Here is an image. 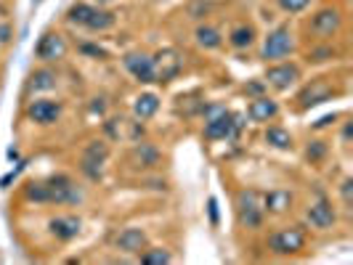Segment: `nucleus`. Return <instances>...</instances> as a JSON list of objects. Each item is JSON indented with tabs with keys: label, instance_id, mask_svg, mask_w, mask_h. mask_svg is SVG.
<instances>
[{
	"label": "nucleus",
	"instance_id": "f257e3e1",
	"mask_svg": "<svg viewBox=\"0 0 353 265\" xmlns=\"http://www.w3.org/2000/svg\"><path fill=\"white\" fill-rule=\"evenodd\" d=\"M242 117L231 114L226 106H205V138L208 141H226L242 130Z\"/></svg>",
	"mask_w": 353,
	"mask_h": 265
},
{
	"label": "nucleus",
	"instance_id": "f03ea898",
	"mask_svg": "<svg viewBox=\"0 0 353 265\" xmlns=\"http://www.w3.org/2000/svg\"><path fill=\"white\" fill-rule=\"evenodd\" d=\"M305 242H308V236H305L303 226H287L268 236V249L279 257H290V255H301L305 249Z\"/></svg>",
	"mask_w": 353,
	"mask_h": 265
},
{
	"label": "nucleus",
	"instance_id": "7ed1b4c3",
	"mask_svg": "<svg viewBox=\"0 0 353 265\" xmlns=\"http://www.w3.org/2000/svg\"><path fill=\"white\" fill-rule=\"evenodd\" d=\"M292 51H295V35H292L290 24H279L276 30H271L265 35L263 48H261V59L263 61H282Z\"/></svg>",
	"mask_w": 353,
	"mask_h": 265
},
{
	"label": "nucleus",
	"instance_id": "20e7f679",
	"mask_svg": "<svg viewBox=\"0 0 353 265\" xmlns=\"http://www.w3.org/2000/svg\"><path fill=\"white\" fill-rule=\"evenodd\" d=\"M236 212H239V223L250 231H258L263 226L265 218V207H263V194L255 191V189H248L242 191L239 199H236Z\"/></svg>",
	"mask_w": 353,
	"mask_h": 265
},
{
	"label": "nucleus",
	"instance_id": "39448f33",
	"mask_svg": "<svg viewBox=\"0 0 353 265\" xmlns=\"http://www.w3.org/2000/svg\"><path fill=\"white\" fill-rule=\"evenodd\" d=\"M46 189H48V204H80L83 202V191L64 173L46 178Z\"/></svg>",
	"mask_w": 353,
	"mask_h": 265
},
{
	"label": "nucleus",
	"instance_id": "423d86ee",
	"mask_svg": "<svg viewBox=\"0 0 353 265\" xmlns=\"http://www.w3.org/2000/svg\"><path fill=\"white\" fill-rule=\"evenodd\" d=\"M308 30H311V35H316L319 40H330V37H335L340 30H343V11L335 8V6H324V8H319L316 14L311 17L308 21Z\"/></svg>",
	"mask_w": 353,
	"mask_h": 265
},
{
	"label": "nucleus",
	"instance_id": "0eeeda50",
	"mask_svg": "<svg viewBox=\"0 0 353 265\" xmlns=\"http://www.w3.org/2000/svg\"><path fill=\"white\" fill-rule=\"evenodd\" d=\"M332 96H337V90H335V85L330 83V77H316V80H311V83L298 93V106H301V109H311V106H319V104H324V101H330Z\"/></svg>",
	"mask_w": 353,
	"mask_h": 265
},
{
	"label": "nucleus",
	"instance_id": "6e6552de",
	"mask_svg": "<svg viewBox=\"0 0 353 265\" xmlns=\"http://www.w3.org/2000/svg\"><path fill=\"white\" fill-rule=\"evenodd\" d=\"M123 64H125V70L130 72L139 83H143V85L157 83V74H154V59H152L149 53H141V51L125 53Z\"/></svg>",
	"mask_w": 353,
	"mask_h": 265
},
{
	"label": "nucleus",
	"instance_id": "1a4fd4ad",
	"mask_svg": "<svg viewBox=\"0 0 353 265\" xmlns=\"http://www.w3.org/2000/svg\"><path fill=\"white\" fill-rule=\"evenodd\" d=\"M301 80V67L292 61H279L265 70V83L274 90H290Z\"/></svg>",
	"mask_w": 353,
	"mask_h": 265
},
{
	"label": "nucleus",
	"instance_id": "9d476101",
	"mask_svg": "<svg viewBox=\"0 0 353 265\" xmlns=\"http://www.w3.org/2000/svg\"><path fill=\"white\" fill-rule=\"evenodd\" d=\"M305 220H308V226H311V229L330 231L337 223V212H335V207H332V202H330V199L319 196L316 202H311V204H308V210H305Z\"/></svg>",
	"mask_w": 353,
	"mask_h": 265
},
{
	"label": "nucleus",
	"instance_id": "9b49d317",
	"mask_svg": "<svg viewBox=\"0 0 353 265\" xmlns=\"http://www.w3.org/2000/svg\"><path fill=\"white\" fill-rule=\"evenodd\" d=\"M109 157V146L104 141H90L83 151V162H80V170L90 178V180H101V165Z\"/></svg>",
	"mask_w": 353,
	"mask_h": 265
},
{
	"label": "nucleus",
	"instance_id": "f8f14e48",
	"mask_svg": "<svg viewBox=\"0 0 353 265\" xmlns=\"http://www.w3.org/2000/svg\"><path fill=\"white\" fill-rule=\"evenodd\" d=\"M154 59V74H157V83H170V80H176L181 70H183V59L178 56V51L173 48H165V51H159L157 56H152Z\"/></svg>",
	"mask_w": 353,
	"mask_h": 265
},
{
	"label": "nucleus",
	"instance_id": "ddd939ff",
	"mask_svg": "<svg viewBox=\"0 0 353 265\" xmlns=\"http://www.w3.org/2000/svg\"><path fill=\"white\" fill-rule=\"evenodd\" d=\"M35 56L40 61H61L67 56V40L59 35V32H46V35L37 40Z\"/></svg>",
	"mask_w": 353,
	"mask_h": 265
},
{
	"label": "nucleus",
	"instance_id": "4468645a",
	"mask_svg": "<svg viewBox=\"0 0 353 265\" xmlns=\"http://www.w3.org/2000/svg\"><path fill=\"white\" fill-rule=\"evenodd\" d=\"M27 117L35 125H53L61 117V104H56L51 98H37L27 106Z\"/></svg>",
	"mask_w": 353,
	"mask_h": 265
},
{
	"label": "nucleus",
	"instance_id": "2eb2a0df",
	"mask_svg": "<svg viewBox=\"0 0 353 265\" xmlns=\"http://www.w3.org/2000/svg\"><path fill=\"white\" fill-rule=\"evenodd\" d=\"M48 229L59 242H72V239H77V233L83 229V220L77 215H59L48 223Z\"/></svg>",
	"mask_w": 353,
	"mask_h": 265
},
{
	"label": "nucleus",
	"instance_id": "dca6fc26",
	"mask_svg": "<svg viewBox=\"0 0 353 265\" xmlns=\"http://www.w3.org/2000/svg\"><path fill=\"white\" fill-rule=\"evenodd\" d=\"M276 114H279V104L268 96H255L248 106V117L252 123H271L276 120Z\"/></svg>",
	"mask_w": 353,
	"mask_h": 265
},
{
	"label": "nucleus",
	"instance_id": "f3484780",
	"mask_svg": "<svg viewBox=\"0 0 353 265\" xmlns=\"http://www.w3.org/2000/svg\"><path fill=\"white\" fill-rule=\"evenodd\" d=\"M114 247L125 255H139L146 249V233L141 229H123L114 236Z\"/></svg>",
	"mask_w": 353,
	"mask_h": 265
},
{
	"label": "nucleus",
	"instance_id": "a211bd4d",
	"mask_svg": "<svg viewBox=\"0 0 353 265\" xmlns=\"http://www.w3.org/2000/svg\"><path fill=\"white\" fill-rule=\"evenodd\" d=\"M292 191H287V189H274V191H268L263 194V207L265 212H271V215H284V212L292 207Z\"/></svg>",
	"mask_w": 353,
	"mask_h": 265
},
{
	"label": "nucleus",
	"instance_id": "6ab92c4d",
	"mask_svg": "<svg viewBox=\"0 0 353 265\" xmlns=\"http://www.w3.org/2000/svg\"><path fill=\"white\" fill-rule=\"evenodd\" d=\"M263 138L271 149H279V151H290L292 149V133L287 127H282V125H268Z\"/></svg>",
	"mask_w": 353,
	"mask_h": 265
},
{
	"label": "nucleus",
	"instance_id": "aec40b11",
	"mask_svg": "<svg viewBox=\"0 0 353 265\" xmlns=\"http://www.w3.org/2000/svg\"><path fill=\"white\" fill-rule=\"evenodd\" d=\"M159 109V98L154 93H141L136 101H133V114L139 120H152Z\"/></svg>",
	"mask_w": 353,
	"mask_h": 265
},
{
	"label": "nucleus",
	"instance_id": "412c9836",
	"mask_svg": "<svg viewBox=\"0 0 353 265\" xmlns=\"http://www.w3.org/2000/svg\"><path fill=\"white\" fill-rule=\"evenodd\" d=\"M196 43L205 48V51H215V48H221L223 45V37H221V32L215 30V27H210V24H199L196 27Z\"/></svg>",
	"mask_w": 353,
	"mask_h": 265
},
{
	"label": "nucleus",
	"instance_id": "4be33fe9",
	"mask_svg": "<svg viewBox=\"0 0 353 265\" xmlns=\"http://www.w3.org/2000/svg\"><path fill=\"white\" fill-rule=\"evenodd\" d=\"M255 37L258 35H255V27H252V24H236L229 32V43L234 48L242 51V48H250V45L255 43Z\"/></svg>",
	"mask_w": 353,
	"mask_h": 265
},
{
	"label": "nucleus",
	"instance_id": "5701e85b",
	"mask_svg": "<svg viewBox=\"0 0 353 265\" xmlns=\"http://www.w3.org/2000/svg\"><path fill=\"white\" fill-rule=\"evenodd\" d=\"M130 159L136 162V167H154L159 162V151L152 143H139V146L133 149Z\"/></svg>",
	"mask_w": 353,
	"mask_h": 265
},
{
	"label": "nucleus",
	"instance_id": "b1692460",
	"mask_svg": "<svg viewBox=\"0 0 353 265\" xmlns=\"http://www.w3.org/2000/svg\"><path fill=\"white\" fill-rule=\"evenodd\" d=\"M112 27H114V14L104 11V8H96L88 21H85V30H90V32H106Z\"/></svg>",
	"mask_w": 353,
	"mask_h": 265
},
{
	"label": "nucleus",
	"instance_id": "393cba45",
	"mask_svg": "<svg viewBox=\"0 0 353 265\" xmlns=\"http://www.w3.org/2000/svg\"><path fill=\"white\" fill-rule=\"evenodd\" d=\"M139 260H141L143 265H168L170 260H173V255H170L168 249L154 247V249H143V252H139Z\"/></svg>",
	"mask_w": 353,
	"mask_h": 265
},
{
	"label": "nucleus",
	"instance_id": "a878e982",
	"mask_svg": "<svg viewBox=\"0 0 353 265\" xmlns=\"http://www.w3.org/2000/svg\"><path fill=\"white\" fill-rule=\"evenodd\" d=\"M24 199L37 202V204H48V189H46V180H30L24 186Z\"/></svg>",
	"mask_w": 353,
	"mask_h": 265
},
{
	"label": "nucleus",
	"instance_id": "bb28decb",
	"mask_svg": "<svg viewBox=\"0 0 353 265\" xmlns=\"http://www.w3.org/2000/svg\"><path fill=\"white\" fill-rule=\"evenodd\" d=\"M93 11H96V6H90V3H74L67 11V19H70L72 24H77V27H85V21L90 19Z\"/></svg>",
	"mask_w": 353,
	"mask_h": 265
},
{
	"label": "nucleus",
	"instance_id": "cd10ccee",
	"mask_svg": "<svg viewBox=\"0 0 353 265\" xmlns=\"http://www.w3.org/2000/svg\"><path fill=\"white\" fill-rule=\"evenodd\" d=\"M30 85L35 90H51L56 88V72L51 70H35L30 77Z\"/></svg>",
	"mask_w": 353,
	"mask_h": 265
},
{
	"label": "nucleus",
	"instance_id": "c85d7f7f",
	"mask_svg": "<svg viewBox=\"0 0 353 265\" xmlns=\"http://www.w3.org/2000/svg\"><path fill=\"white\" fill-rule=\"evenodd\" d=\"M327 151H330L327 141H311L305 146V157L311 159V162H321V159L327 157Z\"/></svg>",
	"mask_w": 353,
	"mask_h": 265
},
{
	"label": "nucleus",
	"instance_id": "c756f323",
	"mask_svg": "<svg viewBox=\"0 0 353 265\" xmlns=\"http://www.w3.org/2000/svg\"><path fill=\"white\" fill-rule=\"evenodd\" d=\"M311 6V0H279V8L284 14H301Z\"/></svg>",
	"mask_w": 353,
	"mask_h": 265
},
{
	"label": "nucleus",
	"instance_id": "7c9ffc66",
	"mask_svg": "<svg viewBox=\"0 0 353 265\" xmlns=\"http://www.w3.org/2000/svg\"><path fill=\"white\" fill-rule=\"evenodd\" d=\"M335 56V51L330 48V45H324V48H314V51L308 53V61H314V64H321V61H330Z\"/></svg>",
	"mask_w": 353,
	"mask_h": 265
},
{
	"label": "nucleus",
	"instance_id": "2f4dec72",
	"mask_svg": "<svg viewBox=\"0 0 353 265\" xmlns=\"http://www.w3.org/2000/svg\"><path fill=\"white\" fill-rule=\"evenodd\" d=\"M80 51L90 53V56H96V59H99V56H101V59H106V51H104V48H99V45H80Z\"/></svg>",
	"mask_w": 353,
	"mask_h": 265
},
{
	"label": "nucleus",
	"instance_id": "473e14b6",
	"mask_svg": "<svg viewBox=\"0 0 353 265\" xmlns=\"http://www.w3.org/2000/svg\"><path fill=\"white\" fill-rule=\"evenodd\" d=\"M208 207H210V223L212 226H218V202L210 196V202H208Z\"/></svg>",
	"mask_w": 353,
	"mask_h": 265
},
{
	"label": "nucleus",
	"instance_id": "72a5a7b5",
	"mask_svg": "<svg viewBox=\"0 0 353 265\" xmlns=\"http://www.w3.org/2000/svg\"><path fill=\"white\" fill-rule=\"evenodd\" d=\"M351 189H353V180H343V199H345V204H351Z\"/></svg>",
	"mask_w": 353,
	"mask_h": 265
},
{
	"label": "nucleus",
	"instance_id": "f704fd0d",
	"mask_svg": "<svg viewBox=\"0 0 353 265\" xmlns=\"http://www.w3.org/2000/svg\"><path fill=\"white\" fill-rule=\"evenodd\" d=\"M335 120H337V114H330V117H321V120H319V123L314 125V127H316V130H319V127H327V125H332Z\"/></svg>",
	"mask_w": 353,
	"mask_h": 265
},
{
	"label": "nucleus",
	"instance_id": "c9c22d12",
	"mask_svg": "<svg viewBox=\"0 0 353 265\" xmlns=\"http://www.w3.org/2000/svg\"><path fill=\"white\" fill-rule=\"evenodd\" d=\"M261 90H263V83H255V85H248L245 93H261Z\"/></svg>",
	"mask_w": 353,
	"mask_h": 265
},
{
	"label": "nucleus",
	"instance_id": "e433bc0d",
	"mask_svg": "<svg viewBox=\"0 0 353 265\" xmlns=\"http://www.w3.org/2000/svg\"><path fill=\"white\" fill-rule=\"evenodd\" d=\"M96 3H112V0H96Z\"/></svg>",
	"mask_w": 353,
	"mask_h": 265
}]
</instances>
